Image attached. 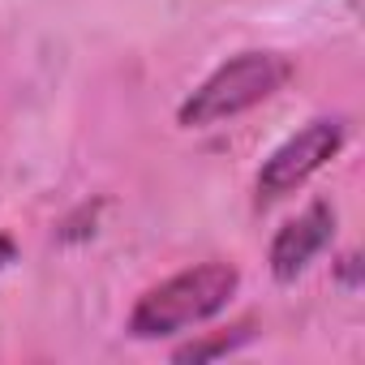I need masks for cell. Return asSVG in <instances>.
Returning a JSON list of instances; mask_svg holds the SVG:
<instances>
[{"label": "cell", "instance_id": "cell-1", "mask_svg": "<svg viewBox=\"0 0 365 365\" xmlns=\"http://www.w3.org/2000/svg\"><path fill=\"white\" fill-rule=\"evenodd\" d=\"M241 288V271L228 262H198L190 271H180L155 288H146L129 314V331L138 339H159L190 331L207 318H215Z\"/></svg>", "mask_w": 365, "mask_h": 365}, {"label": "cell", "instance_id": "cell-4", "mask_svg": "<svg viewBox=\"0 0 365 365\" xmlns=\"http://www.w3.org/2000/svg\"><path fill=\"white\" fill-rule=\"evenodd\" d=\"M331 237H335V211H331V202H309L297 220H288L275 232V241H271V275L279 284H292L331 245Z\"/></svg>", "mask_w": 365, "mask_h": 365}, {"label": "cell", "instance_id": "cell-3", "mask_svg": "<svg viewBox=\"0 0 365 365\" xmlns=\"http://www.w3.org/2000/svg\"><path fill=\"white\" fill-rule=\"evenodd\" d=\"M344 138H348L344 116H318L305 129H297L284 146H275L258 172V207H271V202L288 198L292 190H301L318 168H327V159L339 155Z\"/></svg>", "mask_w": 365, "mask_h": 365}, {"label": "cell", "instance_id": "cell-5", "mask_svg": "<svg viewBox=\"0 0 365 365\" xmlns=\"http://www.w3.org/2000/svg\"><path fill=\"white\" fill-rule=\"evenodd\" d=\"M250 339V327H237V335H215V339H198V344H185L176 348V361H207V356H220V352H232L237 344Z\"/></svg>", "mask_w": 365, "mask_h": 365}, {"label": "cell", "instance_id": "cell-2", "mask_svg": "<svg viewBox=\"0 0 365 365\" xmlns=\"http://www.w3.org/2000/svg\"><path fill=\"white\" fill-rule=\"evenodd\" d=\"M292 78L288 56L279 52H241L232 61H224L185 103H180V125L185 129H211L224 125L258 103H267L275 91H284V82Z\"/></svg>", "mask_w": 365, "mask_h": 365}, {"label": "cell", "instance_id": "cell-6", "mask_svg": "<svg viewBox=\"0 0 365 365\" xmlns=\"http://www.w3.org/2000/svg\"><path fill=\"white\" fill-rule=\"evenodd\" d=\"M14 258H18V250H14V241H9V237H0V271H5V267H9Z\"/></svg>", "mask_w": 365, "mask_h": 365}]
</instances>
